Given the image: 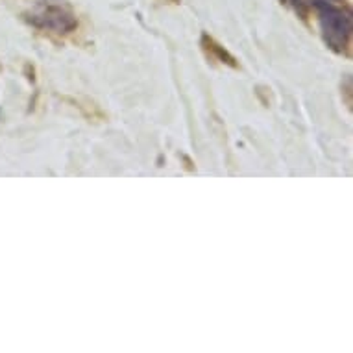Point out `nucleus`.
Returning a JSON list of instances; mask_svg holds the SVG:
<instances>
[{"label": "nucleus", "instance_id": "nucleus-1", "mask_svg": "<svg viewBox=\"0 0 353 353\" xmlns=\"http://www.w3.org/2000/svg\"><path fill=\"white\" fill-rule=\"evenodd\" d=\"M319 12V24L322 39L335 54L346 56L352 47V12L339 8L335 4H320L316 8Z\"/></svg>", "mask_w": 353, "mask_h": 353}, {"label": "nucleus", "instance_id": "nucleus-2", "mask_svg": "<svg viewBox=\"0 0 353 353\" xmlns=\"http://www.w3.org/2000/svg\"><path fill=\"white\" fill-rule=\"evenodd\" d=\"M30 23L37 28L48 30L58 35H67L78 28V19L74 13L58 4H48L34 12L30 17Z\"/></svg>", "mask_w": 353, "mask_h": 353}, {"label": "nucleus", "instance_id": "nucleus-3", "mask_svg": "<svg viewBox=\"0 0 353 353\" xmlns=\"http://www.w3.org/2000/svg\"><path fill=\"white\" fill-rule=\"evenodd\" d=\"M202 48L205 50L209 58L214 59V61H219L222 65H228V67H232V69H237L239 67V61L233 58L232 54L228 52L226 48L219 45L213 37H209L208 34L202 35Z\"/></svg>", "mask_w": 353, "mask_h": 353}, {"label": "nucleus", "instance_id": "nucleus-4", "mask_svg": "<svg viewBox=\"0 0 353 353\" xmlns=\"http://www.w3.org/2000/svg\"><path fill=\"white\" fill-rule=\"evenodd\" d=\"M290 6H294L298 12L305 13L307 10H316V8L320 6V4H335V2H342V0H287Z\"/></svg>", "mask_w": 353, "mask_h": 353}]
</instances>
